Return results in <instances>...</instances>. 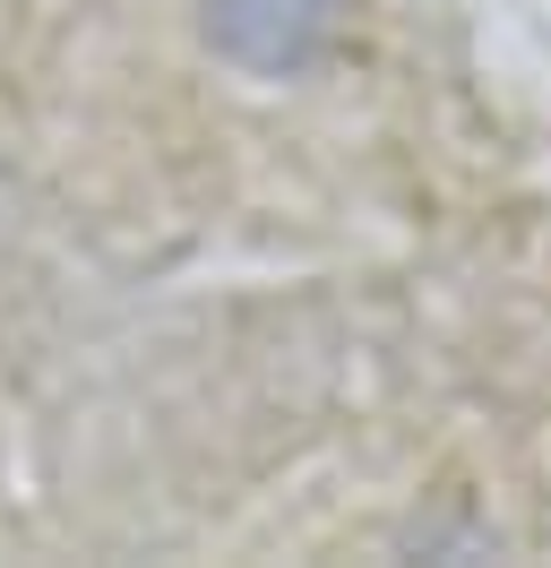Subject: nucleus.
I'll return each instance as SVG.
<instances>
[{"mask_svg": "<svg viewBox=\"0 0 551 568\" xmlns=\"http://www.w3.org/2000/svg\"><path fill=\"white\" fill-rule=\"evenodd\" d=\"M344 9H353V0H207V36H216V52L241 61V70L293 78L337 43Z\"/></svg>", "mask_w": 551, "mask_h": 568, "instance_id": "nucleus-1", "label": "nucleus"}]
</instances>
